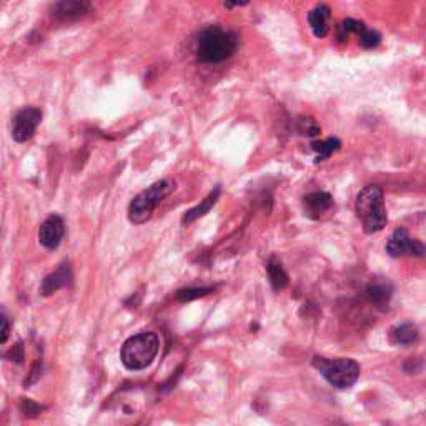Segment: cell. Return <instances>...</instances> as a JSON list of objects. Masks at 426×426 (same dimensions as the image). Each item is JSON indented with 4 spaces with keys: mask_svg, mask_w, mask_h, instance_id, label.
Returning <instances> with one entry per match:
<instances>
[{
    "mask_svg": "<svg viewBox=\"0 0 426 426\" xmlns=\"http://www.w3.org/2000/svg\"><path fill=\"white\" fill-rule=\"evenodd\" d=\"M250 0H223V6H225L228 11H232V8L237 7H245L249 6Z\"/></svg>",
    "mask_w": 426,
    "mask_h": 426,
    "instance_id": "23",
    "label": "cell"
},
{
    "mask_svg": "<svg viewBox=\"0 0 426 426\" xmlns=\"http://www.w3.org/2000/svg\"><path fill=\"white\" fill-rule=\"evenodd\" d=\"M391 293L393 287L388 282H372L368 288H366V299L372 301V303L378 305L380 308H383L390 301Z\"/></svg>",
    "mask_w": 426,
    "mask_h": 426,
    "instance_id": "14",
    "label": "cell"
},
{
    "mask_svg": "<svg viewBox=\"0 0 426 426\" xmlns=\"http://www.w3.org/2000/svg\"><path fill=\"white\" fill-rule=\"evenodd\" d=\"M220 192H222V189H220V185H217L212 192H210L207 199L201 200V203H199V205H196V207H194V208H190L189 212H187L185 215H183V218H182V223H183V225H189V223L195 222L196 218H200V217H203V215H207V213L210 212V210L213 208V205L218 201Z\"/></svg>",
    "mask_w": 426,
    "mask_h": 426,
    "instance_id": "13",
    "label": "cell"
},
{
    "mask_svg": "<svg viewBox=\"0 0 426 426\" xmlns=\"http://www.w3.org/2000/svg\"><path fill=\"white\" fill-rule=\"evenodd\" d=\"M300 125H301V128H300L301 135L317 137V135H320V132H322L320 130V127L313 120H311V118H300Z\"/></svg>",
    "mask_w": 426,
    "mask_h": 426,
    "instance_id": "20",
    "label": "cell"
},
{
    "mask_svg": "<svg viewBox=\"0 0 426 426\" xmlns=\"http://www.w3.org/2000/svg\"><path fill=\"white\" fill-rule=\"evenodd\" d=\"M173 190V183L170 180H160L149 189L140 192L139 195L132 200L130 207H128V220L135 225H142L146 220H150L155 208L158 207L160 201Z\"/></svg>",
    "mask_w": 426,
    "mask_h": 426,
    "instance_id": "5",
    "label": "cell"
},
{
    "mask_svg": "<svg viewBox=\"0 0 426 426\" xmlns=\"http://www.w3.org/2000/svg\"><path fill=\"white\" fill-rule=\"evenodd\" d=\"M160 350V338L154 332H142L130 337L123 343L120 350V360L123 366L132 372L149 368L157 358Z\"/></svg>",
    "mask_w": 426,
    "mask_h": 426,
    "instance_id": "2",
    "label": "cell"
},
{
    "mask_svg": "<svg viewBox=\"0 0 426 426\" xmlns=\"http://www.w3.org/2000/svg\"><path fill=\"white\" fill-rule=\"evenodd\" d=\"M92 8V0H57L52 7V17L55 20L68 22L80 20Z\"/></svg>",
    "mask_w": 426,
    "mask_h": 426,
    "instance_id": "8",
    "label": "cell"
},
{
    "mask_svg": "<svg viewBox=\"0 0 426 426\" xmlns=\"http://www.w3.org/2000/svg\"><path fill=\"white\" fill-rule=\"evenodd\" d=\"M11 337V325H8V320L0 315V345H4Z\"/></svg>",
    "mask_w": 426,
    "mask_h": 426,
    "instance_id": "22",
    "label": "cell"
},
{
    "mask_svg": "<svg viewBox=\"0 0 426 426\" xmlns=\"http://www.w3.org/2000/svg\"><path fill=\"white\" fill-rule=\"evenodd\" d=\"M356 215H358L365 233L382 232L388 223L387 207H384L383 190L380 187H365L356 196Z\"/></svg>",
    "mask_w": 426,
    "mask_h": 426,
    "instance_id": "3",
    "label": "cell"
},
{
    "mask_svg": "<svg viewBox=\"0 0 426 426\" xmlns=\"http://www.w3.org/2000/svg\"><path fill=\"white\" fill-rule=\"evenodd\" d=\"M267 272L270 277V283H272L275 292H282L288 287V275L285 272V268L282 267V263L278 262L277 258H270V262L267 265Z\"/></svg>",
    "mask_w": 426,
    "mask_h": 426,
    "instance_id": "17",
    "label": "cell"
},
{
    "mask_svg": "<svg viewBox=\"0 0 426 426\" xmlns=\"http://www.w3.org/2000/svg\"><path fill=\"white\" fill-rule=\"evenodd\" d=\"M215 290V288H185V290L177 292V299L180 301H192L195 299H201V296H207Z\"/></svg>",
    "mask_w": 426,
    "mask_h": 426,
    "instance_id": "19",
    "label": "cell"
},
{
    "mask_svg": "<svg viewBox=\"0 0 426 426\" xmlns=\"http://www.w3.org/2000/svg\"><path fill=\"white\" fill-rule=\"evenodd\" d=\"M333 196L328 192H313L303 199L305 215L308 218L320 220L325 213H328L333 208Z\"/></svg>",
    "mask_w": 426,
    "mask_h": 426,
    "instance_id": "10",
    "label": "cell"
},
{
    "mask_svg": "<svg viewBox=\"0 0 426 426\" xmlns=\"http://www.w3.org/2000/svg\"><path fill=\"white\" fill-rule=\"evenodd\" d=\"M40 122H42V112L35 107H25L17 115L13 117L12 125V139L24 144V142L30 140L35 135L37 128H39Z\"/></svg>",
    "mask_w": 426,
    "mask_h": 426,
    "instance_id": "6",
    "label": "cell"
},
{
    "mask_svg": "<svg viewBox=\"0 0 426 426\" xmlns=\"http://www.w3.org/2000/svg\"><path fill=\"white\" fill-rule=\"evenodd\" d=\"M313 366L322 373V377L338 390H346L358 382L361 368L351 358H325L315 356Z\"/></svg>",
    "mask_w": 426,
    "mask_h": 426,
    "instance_id": "4",
    "label": "cell"
},
{
    "mask_svg": "<svg viewBox=\"0 0 426 426\" xmlns=\"http://www.w3.org/2000/svg\"><path fill=\"white\" fill-rule=\"evenodd\" d=\"M240 37L235 30L223 25L205 27L195 45L196 58L201 63H222L237 54Z\"/></svg>",
    "mask_w": 426,
    "mask_h": 426,
    "instance_id": "1",
    "label": "cell"
},
{
    "mask_svg": "<svg viewBox=\"0 0 426 426\" xmlns=\"http://www.w3.org/2000/svg\"><path fill=\"white\" fill-rule=\"evenodd\" d=\"M63 235H65V223L58 215H50L45 222L40 225L39 242L45 249L55 250L62 244Z\"/></svg>",
    "mask_w": 426,
    "mask_h": 426,
    "instance_id": "9",
    "label": "cell"
},
{
    "mask_svg": "<svg viewBox=\"0 0 426 426\" xmlns=\"http://www.w3.org/2000/svg\"><path fill=\"white\" fill-rule=\"evenodd\" d=\"M355 35L358 37V42L363 49H377L378 45L382 44V35H380V32L366 27L363 22H361L360 29L356 30Z\"/></svg>",
    "mask_w": 426,
    "mask_h": 426,
    "instance_id": "18",
    "label": "cell"
},
{
    "mask_svg": "<svg viewBox=\"0 0 426 426\" xmlns=\"http://www.w3.org/2000/svg\"><path fill=\"white\" fill-rule=\"evenodd\" d=\"M330 20H332V8L327 4H320L308 13V25L317 39H325L328 35Z\"/></svg>",
    "mask_w": 426,
    "mask_h": 426,
    "instance_id": "12",
    "label": "cell"
},
{
    "mask_svg": "<svg viewBox=\"0 0 426 426\" xmlns=\"http://www.w3.org/2000/svg\"><path fill=\"white\" fill-rule=\"evenodd\" d=\"M20 410H22V413H24L25 416H29V418H35V416L40 415V411L44 410V406L37 405V403H34L32 400H22Z\"/></svg>",
    "mask_w": 426,
    "mask_h": 426,
    "instance_id": "21",
    "label": "cell"
},
{
    "mask_svg": "<svg viewBox=\"0 0 426 426\" xmlns=\"http://www.w3.org/2000/svg\"><path fill=\"white\" fill-rule=\"evenodd\" d=\"M342 146V142L337 139V137H330V139L325 140H317V142H311V150H313L315 154H317V158H315V162H325V160L332 157L333 154L338 152Z\"/></svg>",
    "mask_w": 426,
    "mask_h": 426,
    "instance_id": "16",
    "label": "cell"
},
{
    "mask_svg": "<svg viewBox=\"0 0 426 426\" xmlns=\"http://www.w3.org/2000/svg\"><path fill=\"white\" fill-rule=\"evenodd\" d=\"M72 280V272H70V265L68 263H62L58 270H55L54 273L47 275L44 278L42 287H40V292H42L44 296H50L54 293H57L61 288L67 287Z\"/></svg>",
    "mask_w": 426,
    "mask_h": 426,
    "instance_id": "11",
    "label": "cell"
},
{
    "mask_svg": "<svg viewBox=\"0 0 426 426\" xmlns=\"http://www.w3.org/2000/svg\"><path fill=\"white\" fill-rule=\"evenodd\" d=\"M418 337H420L418 327L411 322L401 323L391 330V340L393 343H396V345H403V346L413 345V343L418 340Z\"/></svg>",
    "mask_w": 426,
    "mask_h": 426,
    "instance_id": "15",
    "label": "cell"
},
{
    "mask_svg": "<svg viewBox=\"0 0 426 426\" xmlns=\"http://www.w3.org/2000/svg\"><path fill=\"white\" fill-rule=\"evenodd\" d=\"M387 251L393 258H400V256L405 255L423 258L425 245L420 240H416V238H411L405 228H396L390 237V240H388Z\"/></svg>",
    "mask_w": 426,
    "mask_h": 426,
    "instance_id": "7",
    "label": "cell"
}]
</instances>
